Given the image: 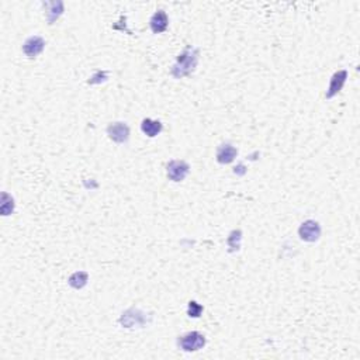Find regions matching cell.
<instances>
[{
  "label": "cell",
  "instance_id": "5b68a950",
  "mask_svg": "<svg viewBox=\"0 0 360 360\" xmlns=\"http://www.w3.org/2000/svg\"><path fill=\"white\" fill-rule=\"evenodd\" d=\"M189 165L183 160H172L168 165V177L173 182H182L189 173Z\"/></svg>",
  "mask_w": 360,
  "mask_h": 360
},
{
  "label": "cell",
  "instance_id": "7a4b0ae2",
  "mask_svg": "<svg viewBox=\"0 0 360 360\" xmlns=\"http://www.w3.org/2000/svg\"><path fill=\"white\" fill-rule=\"evenodd\" d=\"M204 345H206L204 335L200 334V332H196V331L183 335L179 339L180 349H183L185 352H196V350L203 349Z\"/></svg>",
  "mask_w": 360,
  "mask_h": 360
},
{
  "label": "cell",
  "instance_id": "ba28073f",
  "mask_svg": "<svg viewBox=\"0 0 360 360\" xmlns=\"http://www.w3.org/2000/svg\"><path fill=\"white\" fill-rule=\"evenodd\" d=\"M237 154H238V151H237L235 147H232L231 143H224L217 151V160L223 165L231 164L237 156Z\"/></svg>",
  "mask_w": 360,
  "mask_h": 360
},
{
  "label": "cell",
  "instance_id": "277c9868",
  "mask_svg": "<svg viewBox=\"0 0 360 360\" xmlns=\"http://www.w3.org/2000/svg\"><path fill=\"white\" fill-rule=\"evenodd\" d=\"M107 134L114 142L124 143L130 138V128L125 122H113L107 127Z\"/></svg>",
  "mask_w": 360,
  "mask_h": 360
},
{
  "label": "cell",
  "instance_id": "7c38bea8",
  "mask_svg": "<svg viewBox=\"0 0 360 360\" xmlns=\"http://www.w3.org/2000/svg\"><path fill=\"white\" fill-rule=\"evenodd\" d=\"M48 6L51 7V10L48 11V20L52 24L57 19H58L61 14H62V10H64V5L61 2H53V3H48Z\"/></svg>",
  "mask_w": 360,
  "mask_h": 360
},
{
  "label": "cell",
  "instance_id": "6da1fadb",
  "mask_svg": "<svg viewBox=\"0 0 360 360\" xmlns=\"http://www.w3.org/2000/svg\"><path fill=\"white\" fill-rule=\"evenodd\" d=\"M197 61H199V51L196 48H187L177 57V61L172 68V75L175 78H183L190 75L197 66Z\"/></svg>",
  "mask_w": 360,
  "mask_h": 360
},
{
  "label": "cell",
  "instance_id": "8992f818",
  "mask_svg": "<svg viewBox=\"0 0 360 360\" xmlns=\"http://www.w3.org/2000/svg\"><path fill=\"white\" fill-rule=\"evenodd\" d=\"M44 47H45V41L43 38L34 35V37L27 38L26 43L23 45V51L28 58H35L38 53L43 52Z\"/></svg>",
  "mask_w": 360,
  "mask_h": 360
},
{
  "label": "cell",
  "instance_id": "9a60e30c",
  "mask_svg": "<svg viewBox=\"0 0 360 360\" xmlns=\"http://www.w3.org/2000/svg\"><path fill=\"white\" fill-rule=\"evenodd\" d=\"M239 241H241V231H232L229 238H228V244L232 249L239 248Z\"/></svg>",
  "mask_w": 360,
  "mask_h": 360
},
{
  "label": "cell",
  "instance_id": "5bb4252c",
  "mask_svg": "<svg viewBox=\"0 0 360 360\" xmlns=\"http://www.w3.org/2000/svg\"><path fill=\"white\" fill-rule=\"evenodd\" d=\"M202 311H203V307L200 305V304H197L196 301L189 302V311H187V314H189L190 317H193V318L200 317Z\"/></svg>",
  "mask_w": 360,
  "mask_h": 360
},
{
  "label": "cell",
  "instance_id": "9c48e42d",
  "mask_svg": "<svg viewBox=\"0 0 360 360\" xmlns=\"http://www.w3.org/2000/svg\"><path fill=\"white\" fill-rule=\"evenodd\" d=\"M346 78H348V72H346V70H339V72H336V74L332 76L331 83H329L328 93H327V97H328V99L334 97L339 90L344 87Z\"/></svg>",
  "mask_w": 360,
  "mask_h": 360
},
{
  "label": "cell",
  "instance_id": "3957f363",
  "mask_svg": "<svg viewBox=\"0 0 360 360\" xmlns=\"http://www.w3.org/2000/svg\"><path fill=\"white\" fill-rule=\"evenodd\" d=\"M298 233H300V238L305 242H315L319 238L321 235V227L317 221H313V220H308L305 223L301 224V227L298 228Z\"/></svg>",
  "mask_w": 360,
  "mask_h": 360
},
{
  "label": "cell",
  "instance_id": "52a82bcc",
  "mask_svg": "<svg viewBox=\"0 0 360 360\" xmlns=\"http://www.w3.org/2000/svg\"><path fill=\"white\" fill-rule=\"evenodd\" d=\"M168 24H169V19H168L164 10H158L154 16L151 17V30L155 34L164 32L168 28Z\"/></svg>",
  "mask_w": 360,
  "mask_h": 360
},
{
  "label": "cell",
  "instance_id": "8fae6325",
  "mask_svg": "<svg viewBox=\"0 0 360 360\" xmlns=\"http://www.w3.org/2000/svg\"><path fill=\"white\" fill-rule=\"evenodd\" d=\"M87 280H89V275L86 272H76L69 277V284H70V287L79 290V289L86 286Z\"/></svg>",
  "mask_w": 360,
  "mask_h": 360
},
{
  "label": "cell",
  "instance_id": "4fadbf2b",
  "mask_svg": "<svg viewBox=\"0 0 360 360\" xmlns=\"http://www.w3.org/2000/svg\"><path fill=\"white\" fill-rule=\"evenodd\" d=\"M14 210V202L13 197L9 196L7 193H3V203H2V214L3 215H9Z\"/></svg>",
  "mask_w": 360,
  "mask_h": 360
},
{
  "label": "cell",
  "instance_id": "30bf717a",
  "mask_svg": "<svg viewBox=\"0 0 360 360\" xmlns=\"http://www.w3.org/2000/svg\"><path fill=\"white\" fill-rule=\"evenodd\" d=\"M141 130L145 135L148 137H156L160 131H162V124L158 120H151V118H145L141 124Z\"/></svg>",
  "mask_w": 360,
  "mask_h": 360
}]
</instances>
